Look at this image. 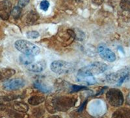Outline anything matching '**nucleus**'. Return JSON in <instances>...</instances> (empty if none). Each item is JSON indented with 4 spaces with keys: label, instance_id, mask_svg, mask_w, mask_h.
<instances>
[{
    "label": "nucleus",
    "instance_id": "nucleus-1",
    "mask_svg": "<svg viewBox=\"0 0 130 118\" xmlns=\"http://www.w3.org/2000/svg\"><path fill=\"white\" fill-rule=\"evenodd\" d=\"M108 83L120 86L123 83L130 81V67H125L116 72L111 73L106 76Z\"/></svg>",
    "mask_w": 130,
    "mask_h": 118
},
{
    "label": "nucleus",
    "instance_id": "nucleus-2",
    "mask_svg": "<svg viewBox=\"0 0 130 118\" xmlns=\"http://www.w3.org/2000/svg\"><path fill=\"white\" fill-rule=\"evenodd\" d=\"M16 49L23 54L36 56L40 53V49L39 47L31 42L25 40H19L15 42Z\"/></svg>",
    "mask_w": 130,
    "mask_h": 118
},
{
    "label": "nucleus",
    "instance_id": "nucleus-3",
    "mask_svg": "<svg viewBox=\"0 0 130 118\" xmlns=\"http://www.w3.org/2000/svg\"><path fill=\"white\" fill-rule=\"evenodd\" d=\"M76 99L68 96L57 97L52 101V105L54 109L58 111L65 112L74 106Z\"/></svg>",
    "mask_w": 130,
    "mask_h": 118
},
{
    "label": "nucleus",
    "instance_id": "nucleus-4",
    "mask_svg": "<svg viewBox=\"0 0 130 118\" xmlns=\"http://www.w3.org/2000/svg\"><path fill=\"white\" fill-rule=\"evenodd\" d=\"M106 99L108 103L114 107L121 106L124 103V95L119 89H109L107 92Z\"/></svg>",
    "mask_w": 130,
    "mask_h": 118
},
{
    "label": "nucleus",
    "instance_id": "nucleus-5",
    "mask_svg": "<svg viewBox=\"0 0 130 118\" xmlns=\"http://www.w3.org/2000/svg\"><path fill=\"white\" fill-rule=\"evenodd\" d=\"M50 68L53 73L61 75L72 72L74 69V66L72 64L66 61H55L51 64Z\"/></svg>",
    "mask_w": 130,
    "mask_h": 118
},
{
    "label": "nucleus",
    "instance_id": "nucleus-6",
    "mask_svg": "<svg viewBox=\"0 0 130 118\" xmlns=\"http://www.w3.org/2000/svg\"><path fill=\"white\" fill-rule=\"evenodd\" d=\"M107 69V65L106 64L101 62H96L81 68L79 71L87 73L92 75H96L105 72Z\"/></svg>",
    "mask_w": 130,
    "mask_h": 118
},
{
    "label": "nucleus",
    "instance_id": "nucleus-7",
    "mask_svg": "<svg viewBox=\"0 0 130 118\" xmlns=\"http://www.w3.org/2000/svg\"><path fill=\"white\" fill-rule=\"evenodd\" d=\"M98 51L101 58L109 62H113L116 61L115 53L104 45H100L98 47Z\"/></svg>",
    "mask_w": 130,
    "mask_h": 118
},
{
    "label": "nucleus",
    "instance_id": "nucleus-8",
    "mask_svg": "<svg viewBox=\"0 0 130 118\" xmlns=\"http://www.w3.org/2000/svg\"><path fill=\"white\" fill-rule=\"evenodd\" d=\"M12 10V4L9 0L0 2V18L3 20L9 19Z\"/></svg>",
    "mask_w": 130,
    "mask_h": 118
},
{
    "label": "nucleus",
    "instance_id": "nucleus-9",
    "mask_svg": "<svg viewBox=\"0 0 130 118\" xmlns=\"http://www.w3.org/2000/svg\"><path fill=\"white\" fill-rule=\"evenodd\" d=\"M76 79L79 83L87 85H93L97 83V81L94 75L80 71H78L77 72Z\"/></svg>",
    "mask_w": 130,
    "mask_h": 118
},
{
    "label": "nucleus",
    "instance_id": "nucleus-10",
    "mask_svg": "<svg viewBox=\"0 0 130 118\" xmlns=\"http://www.w3.org/2000/svg\"><path fill=\"white\" fill-rule=\"evenodd\" d=\"M25 81L22 78H13L6 81L3 84V88L6 90H16L24 87Z\"/></svg>",
    "mask_w": 130,
    "mask_h": 118
},
{
    "label": "nucleus",
    "instance_id": "nucleus-11",
    "mask_svg": "<svg viewBox=\"0 0 130 118\" xmlns=\"http://www.w3.org/2000/svg\"><path fill=\"white\" fill-rule=\"evenodd\" d=\"M46 68V62L44 60L37 61L33 64L27 66V69L29 71L35 73H39L44 70Z\"/></svg>",
    "mask_w": 130,
    "mask_h": 118
},
{
    "label": "nucleus",
    "instance_id": "nucleus-12",
    "mask_svg": "<svg viewBox=\"0 0 130 118\" xmlns=\"http://www.w3.org/2000/svg\"><path fill=\"white\" fill-rule=\"evenodd\" d=\"M112 117H130V109L121 108L116 110L112 115Z\"/></svg>",
    "mask_w": 130,
    "mask_h": 118
},
{
    "label": "nucleus",
    "instance_id": "nucleus-13",
    "mask_svg": "<svg viewBox=\"0 0 130 118\" xmlns=\"http://www.w3.org/2000/svg\"><path fill=\"white\" fill-rule=\"evenodd\" d=\"M34 87L36 88L37 89L40 91V92H43V93H49L52 91V88L50 86L45 84L44 83H42V82L39 81H36L34 83Z\"/></svg>",
    "mask_w": 130,
    "mask_h": 118
},
{
    "label": "nucleus",
    "instance_id": "nucleus-14",
    "mask_svg": "<svg viewBox=\"0 0 130 118\" xmlns=\"http://www.w3.org/2000/svg\"><path fill=\"white\" fill-rule=\"evenodd\" d=\"M34 56L30 55H26V54H23L21 55L19 57V61L23 65L27 66L29 64H31L34 61Z\"/></svg>",
    "mask_w": 130,
    "mask_h": 118
},
{
    "label": "nucleus",
    "instance_id": "nucleus-15",
    "mask_svg": "<svg viewBox=\"0 0 130 118\" xmlns=\"http://www.w3.org/2000/svg\"><path fill=\"white\" fill-rule=\"evenodd\" d=\"M13 108L19 112L25 113L28 111L29 106L26 103L23 102H16L13 105Z\"/></svg>",
    "mask_w": 130,
    "mask_h": 118
},
{
    "label": "nucleus",
    "instance_id": "nucleus-16",
    "mask_svg": "<svg viewBox=\"0 0 130 118\" xmlns=\"http://www.w3.org/2000/svg\"><path fill=\"white\" fill-rule=\"evenodd\" d=\"M39 18V14L35 11H31L27 14L26 18V23L27 25H32L37 22Z\"/></svg>",
    "mask_w": 130,
    "mask_h": 118
},
{
    "label": "nucleus",
    "instance_id": "nucleus-17",
    "mask_svg": "<svg viewBox=\"0 0 130 118\" xmlns=\"http://www.w3.org/2000/svg\"><path fill=\"white\" fill-rule=\"evenodd\" d=\"M45 101V98L43 97V96H32L29 99L28 102L31 105H33V106H36V105H40L42 103Z\"/></svg>",
    "mask_w": 130,
    "mask_h": 118
},
{
    "label": "nucleus",
    "instance_id": "nucleus-18",
    "mask_svg": "<svg viewBox=\"0 0 130 118\" xmlns=\"http://www.w3.org/2000/svg\"><path fill=\"white\" fill-rule=\"evenodd\" d=\"M120 6L124 10L130 12V0H121Z\"/></svg>",
    "mask_w": 130,
    "mask_h": 118
},
{
    "label": "nucleus",
    "instance_id": "nucleus-19",
    "mask_svg": "<svg viewBox=\"0 0 130 118\" xmlns=\"http://www.w3.org/2000/svg\"><path fill=\"white\" fill-rule=\"evenodd\" d=\"M11 15L15 19H18L20 16L21 14V8L20 7H15L12 10H11Z\"/></svg>",
    "mask_w": 130,
    "mask_h": 118
},
{
    "label": "nucleus",
    "instance_id": "nucleus-20",
    "mask_svg": "<svg viewBox=\"0 0 130 118\" xmlns=\"http://www.w3.org/2000/svg\"><path fill=\"white\" fill-rule=\"evenodd\" d=\"M26 36L28 38L30 39H35L39 38L40 34H39V32H37L36 31H28L26 33Z\"/></svg>",
    "mask_w": 130,
    "mask_h": 118
},
{
    "label": "nucleus",
    "instance_id": "nucleus-21",
    "mask_svg": "<svg viewBox=\"0 0 130 118\" xmlns=\"http://www.w3.org/2000/svg\"><path fill=\"white\" fill-rule=\"evenodd\" d=\"M2 73V78L3 77H5V78H8V77H11L12 75H14L15 71L13 70V69H5V71H3V72Z\"/></svg>",
    "mask_w": 130,
    "mask_h": 118
},
{
    "label": "nucleus",
    "instance_id": "nucleus-22",
    "mask_svg": "<svg viewBox=\"0 0 130 118\" xmlns=\"http://www.w3.org/2000/svg\"><path fill=\"white\" fill-rule=\"evenodd\" d=\"M50 7V3L47 0H42L40 3V7L44 11H46Z\"/></svg>",
    "mask_w": 130,
    "mask_h": 118
},
{
    "label": "nucleus",
    "instance_id": "nucleus-23",
    "mask_svg": "<svg viewBox=\"0 0 130 118\" xmlns=\"http://www.w3.org/2000/svg\"><path fill=\"white\" fill-rule=\"evenodd\" d=\"M71 92H77L80 90H86L87 87L85 86H77V85H72L71 86Z\"/></svg>",
    "mask_w": 130,
    "mask_h": 118
},
{
    "label": "nucleus",
    "instance_id": "nucleus-24",
    "mask_svg": "<svg viewBox=\"0 0 130 118\" xmlns=\"http://www.w3.org/2000/svg\"><path fill=\"white\" fill-rule=\"evenodd\" d=\"M29 2L30 0H19L18 1V7H20V8L24 7L29 3Z\"/></svg>",
    "mask_w": 130,
    "mask_h": 118
},
{
    "label": "nucleus",
    "instance_id": "nucleus-25",
    "mask_svg": "<svg viewBox=\"0 0 130 118\" xmlns=\"http://www.w3.org/2000/svg\"><path fill=\"white\" fill-rule=\"evenodd\" d=\"M87 100L85 101L84 103H83L82 104V105H81V106H80V108H79V110H78V112H82V111H83V110L84 109L85 106L86 104H87Z\"/></svg>",
    "mask_w": 130,
    "mask_h": 118
},
{
    "label": "nucleus",
    "instance_id": "nucleus-26",
    "mask_svg": "<svg viewBox=\"0 0 130 118\" xmlns=\"http://www.w3.org/2000/svg\"><path fill=\"white\" fill-rule=\"evenodd\" d=\"M6 108V106L3 104V102L0 101V111H3Z\"/></svg>",
    "mask_w": 130,
    "mask_h": 118
},
{
    "label": "nucleus",
    "instance_id": "nucleus-27",
    "mask_svg": "<svg viewBox=\"0 0 130 118\" xmlns=\"http://www.w3.org/2000/svg\"><path fill=\"white\" fill-rule=\"evenodd\" d=\"M126 103H127V105H128L129 106H130V93L127 95V98H126Z\"/></svg>",
    "mask_w": 130,
    "mask_h": 118
},
{
    "label": "nucleus",
    "instance_id": "nucleus-28",
    "mask_svg": "<svg viewBox=\"0 0 130 118\" xmlns=\"http://www.w3.org/2000/svg\"><path fill=\"white\" fill-rule=\"evenodd\" d=\"M103 1H104V0H93V2H94L95 3H96V4H99V5H100L101 3L103 2Z\"/></svg>",
    "mask_w": 130,
    "mask_h": 118
},
{
    "label": "nucleus",
    "instance_id": "nucleus-29",
    "mask_svg": "<svg viewBox=\"0 0 130 118\" xmlns=\"http://www.w3.org/2000/svg\"><path fill=\"white\" fill-rule=\"evenodd\" d=\"M2 73H1V71H0V80L2 79Z\"/></svg>",
    "mask_w": 130,
    "mask_h": 118
}]
</instances>
